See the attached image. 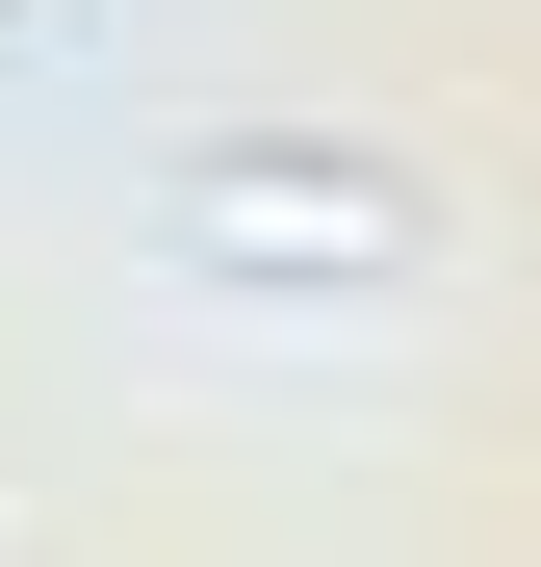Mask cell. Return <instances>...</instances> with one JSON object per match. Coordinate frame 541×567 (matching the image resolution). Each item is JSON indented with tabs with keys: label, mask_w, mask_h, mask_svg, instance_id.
Segmentation results:
<instances>
[{
	"label": "cell",
	"mask_w": 541,
	"mask_h": 567,
	"mask_svg": "<svg viewBox=\"0 0 541 567\" xmlns=\"http://www.w3.org/2000/svg\"><path fill=\"white\" fill-rule=\"evenodd\" d=\"M155 258L180 284H258V310H387V284H438V181L387 130H180L155 155Z\"/></svg>",
	"instance_id": "6da1fadb"
},
{
	"label": "cell",
	"mask_w": 541,
	"mask_h": 567,
	"mask_svg": "<svg viewBox=\"0 0 541 567\" xmlns=\"http://www.w3.org/2000/svg\"><path fill=\"white\" fill-rule=\"evenodd\" d=\"M0 27H27V0H0Z\"/></svg>",
	"instance_id": "7a4b0ae2"
}]
</instances>
